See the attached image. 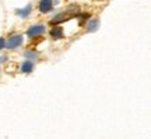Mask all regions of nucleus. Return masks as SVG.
Listing matches in <instances>:
<instances>
[{
  "mask_svg": "<svg viewBox=\"0 0 151 139\" xmlns=\"http://www.w3.org/2000/svg\"><path fill=\"white\" fill-rule=\"evenodd\" d=\"M34 70V61L32 60H28L25 63H22L21 64V72L24 74H29V72H32Z\"/></svg>",
  "mask_w": 151,
  "mask_h": 139,
  "instance_id": "5",
  "label": "nucleus"
},
{
  "mask_svg": "<svg viewBox=\"0 0 151 139\" xmlns=\"http://www.w3.org/2000/svg\"><path fill=\"white\" fill-rule=\"evenodd\" d=\"M63 21H67V16H66V14H58V16H55L53 18H52L50 24L56 25V24H60V22H63Z\"/></svg>",
  "mask_w": 151,
  "mask_h": 139,
  "instance_id": "7",
  "label": "nucleus"
},
{
  "mask_svg": "<svg viewBox=\"0 0 151 139\" xmlns=\"http://www.w3.org/2000/svg\"><path fill=\"white\" fill-rule=\"evenodd\" d=\"M98 27H99V20H97V18L88 21V24H87V29H88L90 32H95L98 29Z\"/></svg>",
  "mask_w": 151,
  "mask_h": 139,
  "instance_id": "6",
  "label": "nucleus"
},
{
  "mask_svg": "<svg viewBox=\"0 0 151 139\" xmlns=\"http://www.w3.org/2000/svg\"><path fill=\"white\" fill-rule=\"evenodd\" d=\"M4 60H6V57H4V56H1V57H0V63H3Z\"/></svg>",
  "mask_w": 151,
  "mask_h": 139,
  "instance_id": "12",
  "label": "nucleus"
},
{
  "mask_svg": "<svg viewBox=\"0 0 151 139\" xmlns=\"http://www.w3.org/2000/svg\"><path fill=\"white\" fill-rule=\"evenodd\" d=\"M25 57H28V59H31V60H35L38 57V54L34 53V52H25Z\"/></svg>",
  "mask_w": 151,
  "mask_h": 139,
  "instance_id": "9",
  "label": "nucleus"
},
{
  "mask_svg": "<svg viewBox=\"0 0 151 139\" xmlns=\"http://www.w3.org/2000/svg\"><path fill=\"white\" fill-rule=\"evenodd\" d=\"M38 9H39L41 13L46 14V13H49V11L53 9V0H41V1H39V6H38Z\"/></svg>",
  "mask_w": 151,
  "mask_h": 139,
  "instance_id": "3",
  "label": "nucleus"
},
{
  "mask_svg": "<svg viewBox=\"0 0 151 139\" xmlns=\"http://www.w3.org/2000/svg\"><path fill=\"white\" fill-rule=\"evenodd\" d=\"M88 18H90V14H81V16H80L81 24H83V22H84V21H87V20H88Z\"/></svg>",
  "mask_w": 151,
  "mask_h": 139,
  "instance_id": "10",
  "label": "nucleus"
},
{
  "mask_svg": "<svg viewBox=\"0 0 151 139\" xmlns=\"http://www.w3.org/2000/svg\"><path fill=\"white\" fill-rule=\"evenodd\" d=\"M50 36L53 38L55 40H58V39H62V38L65 36V33H63V29H62L60 27L52 28V31H50Z\"/></svg>",
  "mask_w": 151,
  "mask_h": 139,
  "instance_id": "4",
  "label": "nucleus"
},
{
  "mask_svg": "<svg viewBox=\"0 0 151 139\" xmlns=\"http://www.w3.org/2000/svg\"><path fill=\"white\" fill-rule=\"evenodd\" d=\"M45 31H46L45 25H32V27L28 28L27 35L29 38H37V36H39V35H43Z\"/></svg>",
  "mask_w": 151,
  "mask_h": 139,
  "instance_id": "2",
  "label": "nucleus"
},
{
  "mask_svg": "<svg viewBox=\"0 0 151 139\" xmlns=\"http://www.w3.org/2000/svg\"><path fill=\"white\" fill-rule=\"evenodd\" d=\"M4 46H6V40L3 39V38H0V50L4 48Z\"/></svg>",
  "mask_w": 151,
  "mask_h": 139,
  "instance_id": "11",
  "label": "nucleus"
},
{
  "mask_svg": "<svg viewBox=\"0 0 151 139\" xmlns=\"http://www.w3.org/2000/svg\"><path fill=\"white\" fill-rule=\"evenodd\" d=\"M29 13H31V4H28L25 9H22V10H18L17 11V14L21 17V18H27L29 16Z\"/></svg>",
  "mask_w": 151,
  "mask_h": 139,
  "instance_id": "8",
  "label": "nucleus"
},
{
  "mask_svg": "<svg viewBox=\"0 0 151 139\" xmlns=\"http://www.w3.org/2000/svg\"><path fill=\"white\" fill-rule=\"evenodd\" d=\"M24 42V39H22L21 35H13V36L9 39V42H6V46L4 48L10 49V50H14V49L20 48Z\"/></svg>",
  "mask_w": 151,
  "mask_h": 139,
  "instance_id": "1",
  "label": "nucleus"
}]
</instances>
